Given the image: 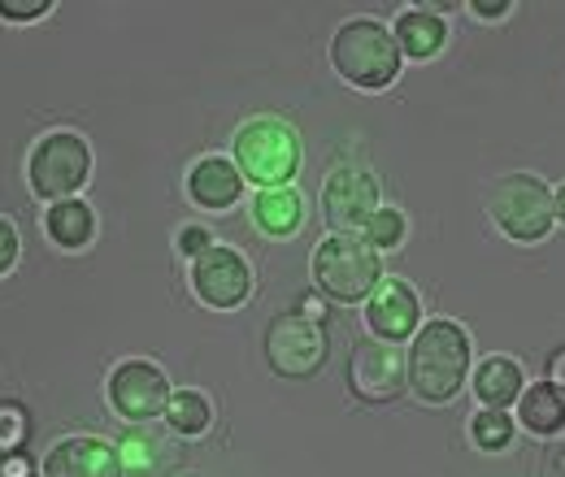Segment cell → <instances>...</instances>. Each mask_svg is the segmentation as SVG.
I'll list each match as a JSON object with an SVG mask.
<instances>
[{"instance_id": "1", "label": "cell", "mask_w": 565, "mask_h": 477, "mask_svg": "<svg viewBox=\"0 0 565 477\" xmlns=\"http://www.w3.org/2000/svg\"><path fill=\"white\" fill-rule=\"evenodd\" d=\"M409 387L423 404H448L470 378V335L466 326L439 317L426 322L409 347Z\"/></svg>"}, {"instance_id": "2", "label": "cell", "mask_w": 565, "mask_h": 477, "mask_svg": "<svg viewBox=\"0 0 565 477\" xmlns=\"http://www.w3.org/2000/svg\"><path fill=\"white\" fill-rule=\"evenodd\" d=\"M401 57L405 53H401L396 35L383 22H374V18L344 22L335 31V40H331V66H335V74L344 83H353V87H365V91L387 87L401 74Z\"/></svg>"}, {"instance_id": "3", "label": "cell", "mask_w": 565, "mask_h": 477, "mask_svg": "<svg viewBox=\"0 0 565 477\" xmlns=\"http://www.w3.org/2000/svg\"><path fill=\"white\" fill-rule=\"evenodd\" d=\"M235 165L262 192L291 187V178L300 174V135L279 118H253L235 135Z\"/></svg>"}, {"instance_id": "4", "label": "cell", "mask_w": 565, "mask_h": 477, "mask_svg": "<svg viewBox=\"0 0 565 477\" xmlns=\"http://www.w3.org/2000/svg\"><path fill=\"white\" fill-rule=\"evenodd\" d=\"M313 278L335 304H361L383 282L379 248H370L361 235H331L313 252Z\"/></svg>"}, {"instance_id": "5", "label": "cell", "mask_w": 565, "mask_h": 477, "mask_svg": "<svg viewBox=\"0 0 565 477\" xmlns=\"http://www.w3.org/2000/svg\"><path fill=\"white\" fill-rule=\"evenodd\" d=\"M488 213L492 221L513 239V243H540L548 239L557 213H553V192L535 174H504L488 192Z\"/></svg>"}, {"instance_id": "6", "label": "cell", "mask_w": 565, "mask_h": 477, "mask_svg": "<svg viewBox=\"0 0 565 477\" xmlns=\"http://www.w3.org/2000/svg\"><path fill=\"white\" fill-rule=\"evenodd\" d=\"M331 356L327 326L305 313H279L266 326V360L279 378H313Z\"/></svg>"}, {"instance_id": "7", "label": "cell", "mask_w": 565, "mask_h": 477, "mask_svg": "<svg viewBox=\"0 0 565 477\" xmlns=\"http://www.w3.org/2000/svg\"><path fill=\"white\" fill-rule=\"evenodd\" d=\"M26 174H31V192L40 200H71L92 174V148L74 131H53L35 143Z\"/></svg>"}, {"instance_id": "8", "label": "cell", "mask_w": 565, "mask_h": 477, "mask_svg": "<svg viewBox=\"0 0 565 477\" xmlns=\"http://www.w3.org/2000/svg\"><path fill=\"white\" fill-rule=\"evenodd\" d=\"M409 387V360L401 343L361 339L349 356V391L361 404H392Z\"/></svg>"}, {"instance_id": "9", "label": "cell", "mask_w": 565, "mask_h": 477, "mask_svg": "<svg viewBox=\"0 0 565 477\" xmlns=\"http://www.w3.org/2000/svg\"><path fill=\"white\" fill-rule=\"evenodd\" d=\"M322 213H327V226L335 235H361L365 221L379 213V183L356 165L335 170L327 178V192H322Z\"/></svg>"}, {"instance_id": "10", "label": "cell", "mask_w": 565, "mask_h": 477, "mask_svg": "<svg viewBox=\"0 0 565 477\" xmlns=\"http://www.w3.org/2000/svg\"><path fill=\"white\" fill-rule=\"evenodd\" d=\"M192 286L213 308H239L248 300V291H253V265L235 248H217L213 243L210 252H201L192 261Z\"/></svg>"}, {"instance_id": "11", "label": "cell", "mask_w": 565, "mask_h": 477, "mask_svg": "<svg viewBox=\"0 0 565 477\" xmlns=\"http://www.w3.org/2000/svg\"><path fill=\"white\" fill-rule=\"evenodd\" d=\"M109 400L127 421H152L170 404V382L152 360H122L109 378Z\"/></svg>"}, {"instance_id": "12", "label": "cell", "mask_w": 565, "mask_h": 477, "mask_svg": "<svg viewBox=\"0 0 565 477\" xmlns=\"http://www.w3.org/2000/svg\"><path fill=\"white\" fill-rule=\"evenodd\" d=\"M418 317H423V304H418V291L401 278H383L374 286V295L365 300V322L379 339L401 343L418 335Z\"/></svg>"}, {"instance_id": "13", "label": "cell", "mask_w": 565, "mask_h": 477, "mask_svg": "<svg viewBox=\"0 0 565 477\" xmlns=\"http://www.w3.org/2000/svg\"><path fill=\"white\" fill-rule=\"evenodd\" d=\"M44 477H127L122 456L114 443L96 434H74L49 447L44 456Z\"/></svg>"}, {"instance_id": "14", "label": "cell", "mask_w": 565, "mask_h": 477, "mask_svg": "<svg viewBox=\"0 0 565 477\" xmlns=\"http://www.w3.org/2000/svg\"><path fill=\"white\" fill-rule=\"evenodd\" d=\"M118 456H122V469L140 477H161L174 469L179 460V443H170L166 430H152L148 421H136L122 438H118Z\"/></svg>"}, {"instance_id": "15", "label": "cell", "mask_w": 565, "mask_h": 477, "mask_svg": "<svg viewBox=\"0 0 565 477\" xmlns=\"http://www.w3.org/2000/svg\"><path fill=\"white\" fill-rule=\"evenodd\" d=\"M239 192H244V174H239V165L226 161V156H205V161H196L192 174H188V196L201 208H213V213L235 205Z\"/></svg>"}, {"instance_id": "16", "label": "cell", "mask_w": 565, "mask_h": 477, "mask_svg": "<svg viewBox=\"0 0 565 477\" xmlns=\"http://www.w3.org/2000/svg\"><path fill=\"white\" fill-rule=\"evenodd\" d=\"M253 221L270 235V239H291L305 221V200L296 187H266L253 200Z\"/></svg>"}, {"instance_id": "17", "label": "cell", "mask_w": 565, "mask_h": 477, "mask_svg": "<svg viewBox=\"0 0 565 477\" xmlns=\"http://www.w3.org/2000/svg\"><path fill=\"white\" fill-rule=\"evenodd\" d=\"M392 35H396V44H401V53H405V57L426 62V57H435V53L444 48L448 26H444V18H439L435 9H405Z\"/></svg>"}, {"instance_id": "18", "label": "cell", "mask_w": 565, "mask_h": 477, "mask_svg": "<svg viewBox=\"0 0 565 477\" xmlns=\"http://www.w3.org/2000/svg\"><path fill=\"white\" fill-rule=\"evenodd\" d=\"M518 421L531 430V434H562L565 430V391H557L553 382H540V387H526L518 395Z\"/></svg>"}, {"instance_id": "19", "label": "cell", "mask_w": 565, "mask_h": 477, "mask_svg": "<svg viewBox=\"0 0 565 477\" xmlns=\"http://www.w3.org/2000/svg\"><path fill=\"white\" fill-rule=\"evenodd\" d=\"M470 378H475V395L483 409H509L522 395V369L509 356H488Z\"/></svg>"}, {"instance_id": "20", "label": "cell", "mask_w": 565, "mask_h": 477, "mask_svg": "<svg viewBox=\"0 0 565 477\" xmlns=\"http://www.w3.org/2000/svg\"><path fill=\"white\" fill-rule=\"evenodd\" d=\"M44 226H49L57 248H87V239L96 230V217H92V208L83 205V200H57V205L49 208Z\"/></svg>"}, {"instance_id": "21", "label": "cell", "mask_w": 565, "mask_h": 477, "mask_svg": "<svg viewBox=\"0 0 565 477\" xmlns=\"http://www.w3.org/2000/svg\"><path fill=\"white\" fill-rule=\"evenodd\" d=\"M166 421H170L174 434H201V430H210L213 409L201 391H179V395H170V404H166Z\"/></svg>"}, {"instance_id": "22", "label": "cell", "mask_w": 565, "mask_h": 477, "mask_svg": "<svg viewBox=\"0 0 565 477\" xmlns=\"http://www.w3.org/2000/svg\"><path fill=\"white\" fill-rule=\"evenodd\" d=\"M470 434H475V447L483 452H504L513 443V416L504 409H483L470 421Z\"/></svg>"}, {"instance_id": "23", "label": "cell", "mask_w": 565, "mask_h": 477, "mask_svg": "<svg viewBox=\"0 0 565 477\" xmlns=\"http://www.w3.org/2000/svg\"><path fill=\"white\" fill-rule=\"evenodd\" d=\"M361 239L370 243V248H401V239H405V213L401 208H379L370 221H365V230H361Z\"/></svg>"}, {"instance_id": "24", "label": "cell", "mask_w": 565, "mask_h": 477, "mask_svg": "<svg viewBox=\"0 0 565 477\" xmlns=\"http://www.w3.org/2000/svg\"><path fill=\"white\" fill-rule=\"evenodd\" d=\"M26 443V412L18 404H0V452H22Z\"/></svg>"}, {"instance_id": "25", "label": "cell", "mask_w": 565, "mask_h": 477, "mask_svg": "<svg viewBox=\"0 0 565 477\" xmlns=\"http://www.w3.org/2000/svg\"><path fill=\"white\" fill-rule=\"evenodd\" d=\"M53 4L49 0H31V4H18V0H0V18H13V22H35L44 18Z\"/></svg>"}, {"instance_id": "26", "label": "cell", "mask_w": 565, "mask_h": 477, "mask_svg": "<svg viewBox=\"0 0 565 477\" xmlns=\"http://www.w3.org/2000/svg\"><path fill=\"white\" fill-rule=\"evenodd\" d=\"M540 477H565V430H562V434H553V443L544 447Z\"/></svg>"}, {"instance_id": "27", "label": "cell", "mask_w": 565, "mask_h": 477, "mask_svg": "<svg viewBox=\"0 0 565 477\" xmlns=\"http://www.w3.org/2000/svg\"><path fill=\"white\" fill-rule=\"evenodd\" d=\"M210 248H213V235L205 226H188V230L179 235V252H188L192 261H196L201 252H210Z\"/></svg>"}, {"instance_id": "28", "label": "cell", "mask_w": 565, "mask_h": 477, "mask_svg": "<svg viewBox=\"0 0 565 477\" xmlns=\"http://www.w3.org/2000/svg\"><path fill=\"white\" fill-rule=\"evenodd\" d=\"M13 261H18V230L0 217V273L13 270Z\"/></svg>"}, {"instance_id": "29", "label": "cell", "mask_w": 565, "mask_h": 477, "mask_svg": "<svg viewBox=\"0 0 565 477\" xmlns=\"http://www.w3.org/2000/svg\"><path fill=\"white\" fill-rule=\"evenodd\" d=\"M470 9H475L479 18H488V22H492V18H504V13L513 9V4H509V0H475Z\"/></svg>"}, {"instance_id": "30", "label": "cell", "mask_w": 565, "mask_h": 477, "mask_svg": "<svg viewBox=\"0 0 565 477\" xmlns=\"http://www.w3.org/2000/svg\"><path fill=\"white\" fill-rule=\"evenodd\" d=\"M548 382H553L557 391H565V347H557V351L548 356Z\"/></svg>"}, {"instance_id": "31", "label": "cell", "mask_w": 565, "mask_h": 477, "mask_svg": "<svg viewBox=\"0 0 565 477\" xmlns=\"http://www.w3.org/2000/svg\"><path fill=\"white\" fill-rule=\"evenodd\" d=\"M0 477H31V460H26L22 452L4 456V474H0Z\"/></svg>"}, {"instance_id": "32", "label": "cell", "mask_w": 565, "mask_h": 477, "mask_svg": "<svg viewBox=\"0 0 565 477\" xmlns=\"http://www.w3.org/2000/svg\"><path fill=\"white\" fill-rule=\"evenodd\" d=\"M553 213H557V217L565 221V183L557 187V192H553Z\"/></svg>"}, {"instance_id": "33", "label": "cell", "mask_w": 565, "mask_h": 477, "mask_svg": "<svg viewBox=\"0 0 565 477\" xmlns=\"http://www.w3.org/2000/svg\"><path fill=\"white\" fill-rule=\"evenodd\" d=\"M0 474H4V452H0Z\"/></svg>"}]
</instances>
